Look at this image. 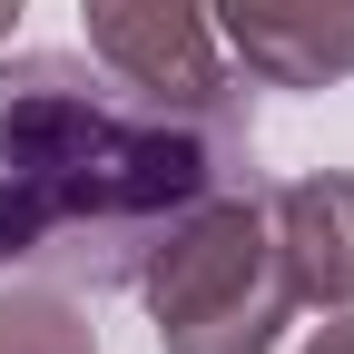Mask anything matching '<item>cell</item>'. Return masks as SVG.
<instances>
[{"label": "cell", "instance_id": "6da1fadb", "mask_svg": "<svg viewBox=\"0 0 354 354\" xmlns=\"http://www.w3.org/2000/svg\"><path fill=\"white\" fill-rule=\"evenodd\" d=\"M246 99L177 109L109 69L20 50L0 59V266L59 286H138L148 246L216 187H246Z\"/></svg>", "mask_w": 354, "mask_h": 354}, {"label": "cell", "instance_id": "7a4b0ae2", "mask_svg": "<svg viewBox=\"0 0 354 354\" xmlns=\"http://www.w3.org/2000/svg\"><path fill=\"white\" fill-rule=\"evenodd\" d=\"M138 295L158 315V354H276V335L295 325V295L276 236H266V197L256 187L197 197L148 246Z\"/></svg>", "mask_w": 354, "mask_h": 354}, {"label": "cell", "instance_id": "3957f363", "mask_svg": "<svg viewBox=\"0 0 354 354\" xmlns=\"http://www.w3.org/2000/svg\"><path fill=\"white\" fill-rule=\"evenodd\" d=\"M79 20H88V59L138 99H177V109L246 99V69L216 50L207 0H79Z\"/></svg>", "mask_w": 354, "mask_h": 354}, {"label": "cell", "instance_id": "277c9868", "mask_svg": "<svg viewBox=\"0 0 354 354\" xmlns=\"http://www.w3.org/2000/svg\"><path fill=\"white\" fill-rule=\"evenodd\" d=\"M227 59L266 88H335L354 79V0H207Z\"/></svg>", "mask_w": 354, "mask_h": 354}, {"label": "cell", "instance_id": "5b68a950", "mask_svg": "<svg viewBox=\"0 0 354 354\" xmlns=\"http://www.w3.org/2000/svg\"><path fill=\"white\" fill-rule=\"evenodd\" d=\"M266 236H276L286 295L295 315H354V177H295V187L266 197Z\"/></svg>", "mask_w": 354, "mask_h": 354}, {"label": "cell", "instance_id": "8992f818", "mask_svg": "<svg viewBox=\"0 0 354 354\" xmlns=\"http://www.w3.org/2000/svg\"><path fill=\"white\" fill-rule=\"evenodd\" d=\"M0 354H99L88 305L50 276V286H10L0 295Z\"/></svg>", "mask_w": 354, "mask_h": 354}, {"label": "cell", "instance_id": "52a82bcc", "mask_svg": "<svg viewBox=\"0 0 354 354\" xmlns=\"http://www.w3.org/2000/svg\"><path fill=\"white\" fill-rule=\"evenodd\" d=\"M305 354H354V315H325V325H315V344H305Z\"/></svg>", "mask_w": 354, "mask_h": 354}, {"label": "cell", "instance_id": "ba28073f", "mask_svg": "<svg viewBox=\"0 0 354 354\" xmlns=\"http://www.w3.org/2000/svg\"><path fill=\"white\" fill-rule=\"evenodd\" d=\"M10 20H20V0H0V39H10Z\"/></svg>", "mask_w": 354, "mask_h": 354}]
</instances>
